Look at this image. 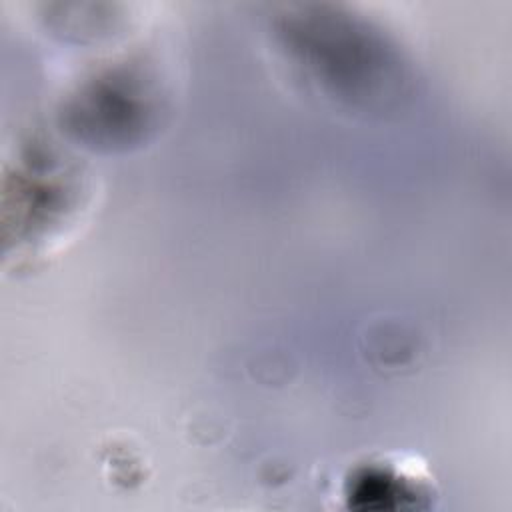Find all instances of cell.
<instances>
[{
    "instance_id": "6da1fadb",
    "label": "cell",
    "mask_w": 512,
    "mask_h": 512,
    "mask_svg": "<svg viewBox=\"0 0 512 512\" xmlns=\"http://www.w3.org/2000/svg\"><path fill=\"white\" fill-rule=\"evenodd\" d=\"M342 496L356 510L422 508L432 496V486L428 474L414 462L374 458L348 472Z\"/></svg>"
}]
</instances>
